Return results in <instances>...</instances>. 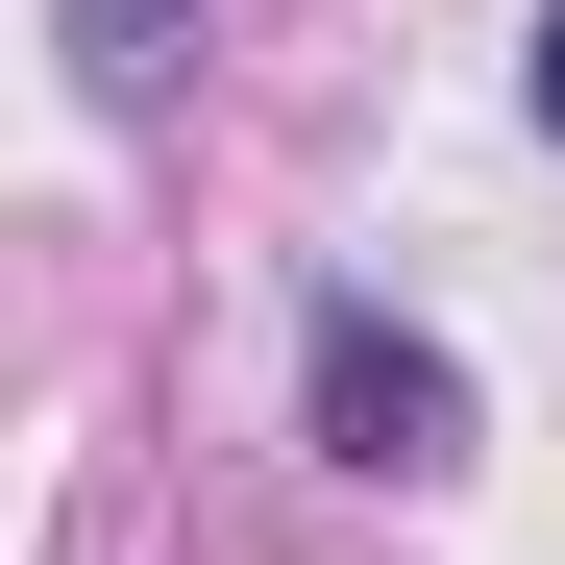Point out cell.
Here are the masks:
<instances>
[{"instance_id": "cell-1", "label": "cell", "mask_w": 565, "mask_h": 565, "mask_svg": "<svg viewBox=\"0 0 565 565\" xmlns=\"http://www.w3.org/2000/svg\"><path fill=\"white\" fill-rule=\"evenodd\" d=\"M320 443H344V467H443V443H467V369L394 344V320H320Z\"/></svg>"}, {"instance_id": "cell-2", "label": "cell", "mask_w": 565, "mask_h": 565, "mask_svg": "<svg viewBox=\"0 0 565 565\" xmlns=\"http://www.w3.org/2000/svg\"><path fill=\"white\" fill-rule=\"evenodd\" d=\"M541 124H565V0H541Z\"/></svg>"}]
</instances>
